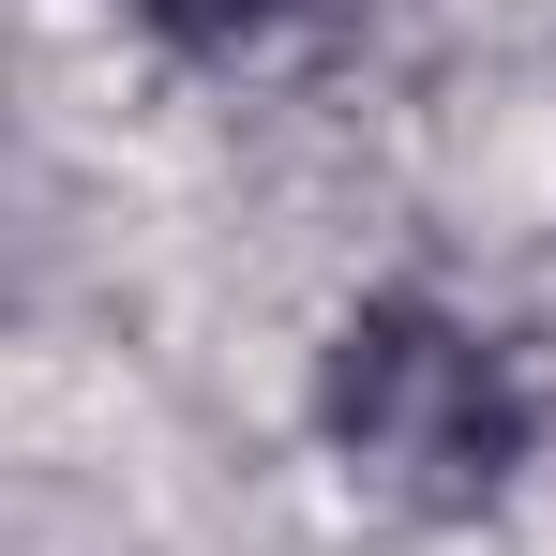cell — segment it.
Instances as JSON below:
<instances>
[{"label": "cell", "instance_id": "obj_2", "mask_svg": "<svg viewBox=\"0 0 556 556\" xmlns=\"http://www.w3.org/2000/svg\"><path fill=\"white\" fill-rule=\"evenodd\" d=\"M136 30H166L181 61H241V46H271V30H301L316 0H121Z\"/></svg>", "mask_w": 556, "mask_h": 556}, {"label": "cell", "instance_id": "obj_1", "mask_svg": "<svg viewBox=\"0 0 556 556\" xmlns=\"http://www.w3.org/2000/svg\"><path fill=\"white\" fill-rule=\"evenodd\" d=\"M527 376L511 346L437 301V286H376L331 316V346H316V437L331 466L391 496V511H421V527H452V511H496L511 496V466H527Z\"/></svg>", "mask_w": 556, "mask_h": 556}]
</instances>
